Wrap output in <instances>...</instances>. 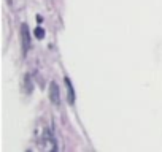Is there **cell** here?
<instances>
[{
    "label": "cell",
    "instance_id": "6da1fadb",
    "mask_svg": "<svg viewBox=\"0 0 162 152\" xmlns=\"http://www.w3.org/2000/svg\"><path fill=\"white\" fill-rule=\"evenodd\" d=\"M21 40H22V51L24 54H27V51L30 48V35H29V29H27L26 24L21 25Z\"/></svg>",
    "mask_w": 162,
    "mask_h": 152
},
{
    "label": "cell",
    "instance_id": "7a4b0ae2",
    "mask_svg": "<svg viewBox=\"0 0 162 152\" xmlns=\"http://www.w3.org/2000/svg\"><path fill=\"white\" fill-rule=\"evenodd\" d=\"M49 98H51V101L54 103V105H59V103H60V92H59V86L56 84L54 81L51 82V84H49Z\"/></svg>",
    "mask_w": 162,
    "mask_h": 152
},
{
    "label": "cell",
    "instance_id": "3957f363",
    "mask_svg": "<svg viewBox=\"0 0 162 152\" xmlns=\"http://www.w3.org/2000/svg\"><path fill=\"white\" fill-rule=\"evenodd\" d=\"M65 84H67V92H68V103H75V91L68 78H65Z\"/></svg>",
    "mask_w": 162,
    "mask_h": 152
},
{
    "label": "cell",
    "instance_id": "277c9868",
    "mask_svg": "<svg viewBox=\"0 0 162 152\" xmlns=\"http://www.w3.org/2000/svg\"><path fill=\"white\" fill-rule=\"evenodd\" d=\"M35 37H37V38H45V30L43 29H41V27H37V29H35Z\"/></svg>",
    "mask_w": 162,
    "mask_h": 152
}]
</instances>
